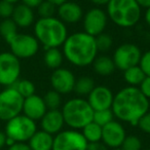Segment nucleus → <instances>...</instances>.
<instances>
[{"instance_id": "nucleus-1", "label": "nucleus", "mask_w": 150, "mask_h": 150, "mask_svg": "<svg viewBox=\"0 0 150 150\" xmlns=\"http://www.w3.org/2000/svg\"><path fill=\"white\" fill-rule=\"evenodd\" d=\"M111 110L118 120L137 125L140 118L149 111V100L138 88L127 86L114 95Z\"/></svg>"}, {"instance_id": "nucleus-2", "label": "nucleus", "mask_w": 150, "mask_h": 150, "mask_svg": "<svg viewBox=\"0 0 150 150\" xmlns=\"http://www.w3.org/2000/svg\"><path fill=\"white\" fill-rule=\"evenodd\" d=\"M64 59L75 67H88L93 64L99 52L96 38L84 31L75 32L68 35L62 45Z\"/></svg>"}, {"instance_id": "nucleus-3", "label": "nucleus", "mask_w": 150, "mask_h": 150, "mask_svg": "<svg viewBox=\"0 0 150 150\" xmlns=\"http://www.w3.org/2000/svg\"><path fill=\"white\" fill-rule=\"evenodd\" d=\"M68 35L67 25L58 17L39 18L34 24V36L45 50L61 47Z\"/></svg>"}, {"instance_id": "nucleus-4", "label": "nucleus", "mask_w": 150, "mask_h": 150, "mask_svg": "<svg viewBox=\"0 0 150 150\" xmlns=\"http://www.w3.org/2000/svg\"><path fill=\"white\" fill-rule=\"evenodd\" d=\"M106 13L117 27L129 29L139 23L142 8L136 0H110L106 5Z\"/></svg>"}, {"instance_id": "nucleus-5", "label": "nucleus", "mask_w": 150, "mask_h": 150, "mask_svg": "<svg viewBox=\"0 0 150 150\" xmlns=\"http://www.w3.org/2000/svg\"><path fill=\"white\" fill-rule=\"evenodd\" d=\"M61 112L64 117L65 125L71 129L79 131L93 121L94 109L83 98H72L62 106Z\"/></svg>"}, {"instance_id": "nucleus-6", "label": "nucleus", "mask_w": 150, "mask_h": 150, "mask_svg": "<svg viewBox=\"0 0 150 150\" xmlns=\"http://www.w3.org/2000/svg\"><path fill=\"white\" fill-rule=\"evenodd\" d=\"M36 131V121L26 115L20 114L6 121L4 133L7 138L13 140L16 143H27Z\"/></svg>"}, {"instance_id": "nucleus-7", "label": "nucleus", "mask_w": 150, "mask_h": 150, "mask_svg": "<svg viewBox=\"0 0 150 150\" xmlns=\"http://www.w3.org/2000/svg\"><path fill=\"white\" fill-rule=\"evenodd\" d=\"M24 98L13 86L0 93V120L8 121L22 114Z\"/></svg>"}, {"instance_id": "nucleus-8", "label": "nucleus", "mask_w": 150, "mask_h": 150, "mask_svg": "<svg viewBox=\"0 0 150 150\" xmlns=\"http://www.w3.org/2000/svg\"><path fill=\"white\" fill-rule=\"evenodd\" d=\"M21 75L20 60L11 52L0 54V86H13Z\"/></svg>"}, {"instance_id": "nucleus-9", "label": "nucleus", "mask_w": 150, "mask_h": 150, "mask_svg": "<svg viewBox=\"0 0 150 150\" xmlns=\"http://www.w3.org/2000/svg\"><path fill=\"white\" fill-rule=\"evenodd\" d=\"M142 52L138 45L134 43H122L115 48L113 52L112 60L115 68L120 71H125L131 67L137 66L140 63Z\"/></svg>"}, {"instance_id": "nucleus-10", "label": "nucleus", "mask_w": 150, "mask_h": 150, "mask_svg": "<svg viewBox=\"0 0 150 150\" xmlns=\"http://www.w3.org/2000/svg\"><path fill=\"white\" fill-rule=\"evenodd\" d=\"M8 44L11 46V52L19 60L34 57L40 47L35 36L26 33H18Z\"/></svg>"}, {"instance_id": "nucleus-11", "label": "nucleus", "mask_w": 150, "mask_h": 150, "mask_svg": "<svg viewBox=\"0 0 150 150\" xmlns=\"http://www.w3.org/2000/svg\"><path fill=\"white\" fill-rule=\"evenodd\" d=\"M88 144L81 132L65 129L54 136L52 150H86Z\"/></svg>"}, {"instance_id": "nucleus-12", "label": "nucleus", "mask_w": 150, "mask_h": 150, "mask_svg": "<svg viewBox=\"0 0 150 150\" xmlns=\"http://www.w3.org/2000/svg\"><path fill=\"white\" fill-rule=\"evenodd\" d=\"M108 20L109 19L106 11L98 6L93 7L84 13L81 20L83 31L96 37V36L104 33L107 24H108Z\"/></svg>"}, {"instance_id": "nucleus-13", "label": "nucleus", "mask_w": 150, "mask_h": 150, "mask_svg": "<svg viewBox=\"0 0 150 150\" xmlns=\"http://www.w3.org/2000/svg\"><path fill=\"white\" fill-rule=\"evenodd\" d=\"M75 81H76V77L74 73L68 68H64V67L54 70L50 75V84L52 90L61 95L72 93L74 90Z\"/></svg>"}, {"instance_id": "nucleus-14", "label": "nucleus", "mask_w": 150, "mask_h": 150, "mask_svg": "<svg viewBox=\"0 0 150 150\" xmlns=\"http://www.w3.org/2000/svg\"><path fill=\"white\" fill-rule=\"evenodd\" d=\"M127 133L119 121L112 120L102 127V140L101 141L110 149L120 148Z\"/></svg>"}, {"instance_id": "nucleus-15", "label": "nucleus", "mask_w": 150, "mask_h": 150, "mask_svg": "<svg viewBox=\"0 0 150 150\" xmlns=\"http://www.w3.org/2000/svg\"><path fill=\"white\" fill-rule=\"evenodd\" d=\"M114 99L112 91L105 86H96L88 96V102L94 111L111 109Z\"/></svg>"}, {"instance_id": "nucleus-16", "label": "nucleus", "mask_w": 150, "mask_h": 150, "mask_svg": "<svg viewBox=\"0 0 150 150\" xmlns=\"http://www.w3.org/2000/svg\"><path fill=\"white\" fill-rule=\"evenodd\" d=\"M83 9L81 5L75 1L68 0L57 7V17L65 25H75L83 18Z\"/></svg>"}, {"instance_id": "nucleus-17", "label": "nucleus", "mask_w": 150, "mask_h": 150, "mask_svg": "<svg viewBox=\"0 0 150 150\" xmlns=\"http://www.w3.org/2000/svg\"><path fill=\"white\" fill-rule=\"evenodd\" d=\"M47 108L43 101V98L34 94L28 98L24 99L23 104V114L29 117L34 121L40 120L46 113Z\"/></svg>"}, {"instance_id": "nucleus-18", "label": "nucleus", "mask_w": 150, "mask_h": 150, "mask_svg": "<svg viewBox=\"0 0 150 150\" xmlns=\"http://www.w3.org/2000/svg\"><path fill=\"white\" fill-rule=\"evenodd\" d=\"M40 125L41 129L50 135L54 136L63 131L65 125L64 117L60 109L56 110H47L46 113L40 119Z\"/></svg>"}, {"instance_id": "nucleus-19", "label": "nucleus", "mask_w": 150, "mask_h": 150, "mask_svg": "<svg viewBox=\"0 0 150 150\" xmlns=\"http://www.w3.org/2000/svg\"><path fill=\"white\" fill-rule=\"evenodd\" d=\"M11 20L16 23L19 28H28L32 26L35 21V15H34L33 8L27 6V5L18 4L15 6Z\"/></svg>"}, {"instance_id": "nucleus-20", "label": "nucleus", "mask_w": 150, "mask_h": 150, "mask_svg": "<svg viewBox=\"0 0 150 150\" xmlns=\"http://www.w3.org/2000/svg\"><path fill=\"white\" fill-rule=\"evenodd\" d=\"M54 136L44 131H36L28 141V145L32 150H52Z\"/></svg>"}, {"instance_id": "nucleus-21", "label": "nucleus", "mask_w": 150, "mask_h": 150, "mask_svg": "<svg viewBox=\"0 0 150 150\" xmlns=\"http://www.w3.org/2000/svg\"><path fill=\"white\" fill-rule=\"evenodd\" d=\"M93 69L100 76H109L115 71V65L112 58L106 54L97 56L93 62Z\"/></svg>"}, {"instance_id": "nucleus-22", "label": "nucleus", "mask_w": 150, "mask_h": 150, "mask_svg": "<svg viewBox=\"0 0 150 150\" xmlns=\"http://www.w3.org/2000/svg\"><path fill=\"white\" fill-rule=\"evenodd\" d=\"M44 64L47 68L56 70L58 68H61L64 61V54L62 50L59 47L46 48L43 56Z\"/></svg>"}, {"instance_id": "nucleus-23", "label": "nucleus", "mask_w": 150, "mask_h": 150, "mask_svg": "<svg viewBox=\"0 0 150 150\" xmlns=\"http://www.w3.org/2000/svg\"><path fill=\"white\" fill-rule=\"evenodd\" d=\"M145 77V73L143 72V70L139 65L131 67V68L123 71V80L129 86L138 88Z\"/></svg>"}, {"instance_id": "nucleus-24", "label": "nucleus", "mask_w": 150, "mask_h": 150, "mask_svg": "<svg viewBox=\"0 0 150 150\" xmlns=\"http://www.w3.org/2000/svg\"><path fill=\"white\" fill-rule=\"evenodd\" d=\"M95 86H96V84H95V81L92 77H90V76H81V77L77 78L76 81H75L73 92L81 98V97L88 96L91 94V92L94 90Z\"/></svg>"}, {"instance_id": "nucleus-25", "label": "nucleus", "mask_w": 150, "mask_h": 150, "mask_svg": "<svg viewBox=\"0 0 150 150\" xmlns=\"http://www.w3.org/2000/svg\"><path fill=\"white\" fill-rule=\"evenodd\" d=\"M81 134L88 143L100 142L102 140V127L92 121L81 129Z\"/></svg>"}, {"instance_id": "nucleus-26", "label": "nucleus", "mask_w": 150, "mask_h": 150, "mask_svg": "<svg viewBox=\"0 0 150 150\" xmlns=\"http://www.w3.org/2000/svg\"><path fill=\"white\" fill-rule=\"evenodd\" d=\"M18 28L19 27L11 19H5L0 23V35L7 43H9L18 34Z\"/></svg>"}, {"instance_id": "nucleus-27", "label": "nucleus", "mask_w": 150, "mask_h": 150, "mask_svg": "<svg viewBox=\"0 0 150 150\" xmlns=\"http://www.w3.org/2000/svg\"><path fill=\"white\" fill-rule=\"evenodd\" d=\"M42 98H43L47 110H56V109H60V107L62 106V95L59 94L54 90L46 92Z\"/></svg>"}, {"instance_id": "nucleus-28", "label": "nucleus", "mask_w": 150, "mask_h": 150, "mask_svg": "<svg viewBox=\"0 0 150 150\" xmlns=\"http://www.w3.org/2000/svg\"><path fill=\"white\" fill-rule=\"evenodd\" d=\"M24 99L35 94V86L29 79H19L13 86Z\"/></svg>"}, {"instance_id": "nucleus-29", "label": "nucleus", "mask_w": 150, "mask_h": 150, "mask_svg": "<svg viewBox=\"0 0 150 150\" xmlns=\"http://www.w3.org/2000/svg\"><path fill=\"white\" fill-rule=\"evenodd\" d=\"M112 120H114V114H113L111 109H104V110H98L94 112L93 121L99 125L100 127H103Z\"/></svg>"}, {"instance_id": "nucleus-30", "label": "nucleus", "mask_w": 150, "mask_h": 150, "mask_svg": "<svg viewBox=\"0 0 150 150\" xmlns=\"http://www.w3.org/2000/svg\"><path fill=\"white\" fill-rule=\"evenodd\" d=\"M36 8H37V13L39 18H52L54 17V15L57 13V6L50 2L48 0L42 1Z\"/></svg>"}, {"instance_id": "nucleus-31", "label": "nucleus", "mask_w": 150, "mask_h": 150, "mask_svg": "<svg viewBox=\"0 0 150 150\" xmlns=\"http://www.w3.org/2000/svg\"><path fill=\"white\" fill-rule=\"evenodd\" d=\"M96 45L98 48V52H108L111 47H112L113 44V38L111 37L109 34L106 33H102L100 35L96 36Z\"/></svg>"}, {"instance_id": "nucleus-32", "label": "nucleus", "mask_w": 150, "mask_h": 150, "mask_svg": "<svg viewBox=\"0 0 150 150\" xmlns=\"http://www.w3.org/2000/svg\"><path fill=\"white\" fill-rule=\"evenodd\" d=\"M121 150H142V142L139 137L129 135L125 138L120 146Z\"/></svg>"}, {"instance_id": "nucleus-33", "label": "nucleus", "mask_w": 150, "mask_h": 150, "mask_svg": "<svg viewBox=\"0 0 150 150\" xmlns=\"http://www.w3.org/2000/svg\"><path fill=\"white\" fill-rule=\"evenodd\" d=\"M15 5L11 2H7L4 0L0 1V18L3 20L5 19H11Z\"/></svg>"}, {"instance_id": "nucleus-34", "label": "nucleus", "mask_w": 150, "mask_h": 150, "mask_svg": "<svg viewBox=\"0 0 150 150\" xmlns=\"http://www.w3.org/2000/svg\"><path fill=\"white\" fill-rule=\"evenodd\" d=\"M139 66L141 67L146 76H150V50L142 54Z\"/></svg>"}, {"instance_id": "nucleus-35", "label": "nucleus", "mask_w": 150, "mask_h": 150, "mask_svg": "<svg viewBox=\"0 0 150 150\" xmlns=\"http://www.w3.org/2000/svg\"><path fill=\"white\" fill-rule=\"evenodd\" d=\"M137 127H139L143 133L149 134L150 135V111H148L146 114H144L143 116L140 118V120L138 121Z\"/></svg>"}, {"instance_id": "nucleus-36", "label": "nucleus", "mask_w": 150, "mask_h": 150, "mask_svg": "<svg viewBox=\"0 0 150 150\" xmlns=\"http://www.w3.org/2000/svg\"><path fill=\"white\" fill-rule=\"evenodd\" d=\"M138 88L140 90V92L149 100L150 99V76H146L143 79V81L141 82Z\"/></svg>"}, {"instance_id": "nucleus-37", "label": "nucleus", "mask_w": 150, "mask_h": 150, "mask_svg": "<svg viewBox=\"0 0 150 150\" xmlns=\"http://www.w3.org/2000/svg\"><path fill=\"white\" fill-rule=\"evenodd\" d=\"M86 150H108V147L102 141H100L95 142V143H88Z\"/></svg>"}, {"instance_id": "nucleus-38", "label": "nucleus", "mask_w": 150, "mask_h": 150, "mask_svg": "<svg viewBox=\"0 0 150 150\" xmlns=\"http://www.w3.org/2000/svg\"><path fill=\"white\" fill-rule=\"evenodd\" d=\"M8 150H32L28 143H15L8 147Z\"/></svg>"}, {"instance_id": "nucleus-39", "label": "nucleus", "mask_w": 150, "mask_h": 150, "mask_svg": "<svg viewBox=\"0 0 150 150\" xmlns=\"http://www.w3.org/2000/svg\"><path fill=\"white\" fill-rule=\"evenodd\" d=\"M42 1H44V0H22V3L31 7V8H36Z\"/></svg>"}, {"instance_id": "nucleus-40", "label": "nucleus", "mask_w": 150, "mask_h": 150, "mask_svg": "<svg viewBox=\"0 0 150 150\" xmlns=\"http://www.w3.org/2000/svg\"><path fill=\"white\" fill-rule=\"evenodd\" d=\"M90 1L93 4L96 5V6L100 7V6H106L110 0H90Z\"/></svg>"}, {"instance_id": "nucleus-41", "label": "nucleus", "mask_w": 150, "mask_h": 150, "mask_svg": "<svg viewBox=\"0 0 150 150\" xmlns=\"http://www.w3.org/2000/svg\"><path fill=\"white\" fill-rule=\"evenodd\" d=\"M6 135L4 132L0 131V149H2L4 146H6Z\"/></svg>"}, {"instance_id": "nucleus-42", "label": "nucleus", "mask_w": 150, "mask_h": 150, "mask_svg": "<svg viewBox=\"0 0 150 150\" xmlns=\"http://www.w3.org/2000/svg\"><path fill=\"white\" fill-rule=\"evenodd\" d=\"M138 4L141 6V8H148L150 7V0H136Z\"/></svg>"}, {"instance_id": "nucleus-43", "label": "nucleus", "mask_w": 150, "mask_h": 150, "mask_svg": "<svg viewBox=\"0 0 150 150\" xmlns=\"http://www.w3.org/2000/svg\"><path fill=\"white\" fill-rule=\"evenodd\" d=\"M144 20H145V23L147 24L148 27H150V7L146 8L145 13H144Z\"/></svg>"}, {"instance_id": "nucleus-44", "label": "nucleus", "mask_w": 150, "mask_h": 150, "mask_svg": "<svg viewBox=\"0 0 150 150\" xmlns=\"http://www.w3.org/2000/svg\"><path fill=\"white\" fill-rule=\"evenodd\" d=\"M50 2H52V4H54L57 7L60 6L61 4H63V3H65L66 1H68V0H48Z\"/></svg>"}, {"instance_id": "nucleus-45", "label": "nucleus", "mask_w": 150, "mask_h": 150, "mask_svg": "<svg viewBox=\"0 0 150 150\" xmlns=\"http://www.w3.org/2000/svg\"><path fill=\"white\" fill-rule=\"evenodd\" d=\"M4 1H7V2H11V3H13V4H15V3H17L19 0H4Z\"/></svg>"}, {"instance_id": "nucleus-46", "label": "nucleus", "mask_w": 150, "mask_h": 150, "mask_svg": "<svg viewBox=\"0 0 150 150\" xmlns=\"http://www.w3.org/2000/svg\"><path fill=\"white\" fill-rule=\"evenodd\" d=\"M110 150H121L120 148H115V149H110Z\"/></svg>"}, {"instance_id": "nucleus-47", "label": "nucleus", "mask_w": 150, "mask_h": 150, "mask_svg": "<svg viewBox=\"0 0 150 150\" xmlns=\"http://www.w3.org/2000/svg\"><path fill=\"white\" fill-rule=\"evenodd\" d=\"M0 93H1V86H0Z\"/></svg>"}, {"instance_id": "nucleus-48", "label": "nucleus", "mask_w": 150, "mask_h": 150, "mask_svg": "<svg viewBox=\"0 0 150 150\" xmlns=\"http://www.w3.org/2000/svg\"><path fill=\"white\" fill-rule=\"evenodd\" d=\"M142 150H150V149H142Z\"/></svg>"}]
</instances>
